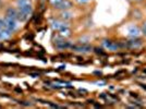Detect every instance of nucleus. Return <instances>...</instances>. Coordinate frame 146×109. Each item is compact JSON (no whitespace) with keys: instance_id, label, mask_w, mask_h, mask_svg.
<instances>
[{"instance_id":"nucleus-1","label":"nucleus","mask_w":146,"mask_h":109,"mask_svg":"<svg viewBox=\"0 0 146 109\" xmlns=\"http://www.w3.org/2000/svg\"><path fill=\"white\" fill-rule=\"evenodd\" d=\"M50 26L54 31L59 32L62 29L71 27V24H70V21H64V20H61L59 18H54L50 20Z\"/></svg>"},{"instance_id":"nucleus-2","label":"nucleus","mask_w":146,"mask_h":109,"mask_svg":"<svg viewBox=\"0 0 146 109\" xmlns=\"http://www.w3.org/2000/svg\"><path fill=\"white\" fill-rule=\"evenodd\" d=\"M3 19H5V27L8 29L10 32L15 33V32L20 29V26H21V22H20L19 20H17V19L9 18V17H7V15H3Z\"/></svg>"},{"instance_id":"nucleus-3","label":"nucleus","mask_w":146,"mask_h":109,"mask_svg":"<svg viewBox=\"0 0 146 109\" xmlns=\"http://www.w3.org/2000/svg\"><path fill=\"white\" fill-rule=\"evenodd\" d=\"M127 32H128V36L130 38H140L142 36V31H141V27H139L137 25L132 24L128 26L127 29Z\"/></svg>"},{"instance_id":"nucleus-4","label":"nucleus","mask_w":146,"mask_h":109,"mask_svg":"<svg viewBox=\"0 0 146 109\" xmlns=\"http://www.w3.org/2000/svg\"><path fill=\"white\" fill-rule=\"evenodd\" d=\"M71 10H72V9H70V10H60V11L58 12L57 18L61 19V20H64V21H70V20H72L73 17H74V13H73Z\"/></svg>"},{"instance_id":"nucleus-5","label":"nucleus","mask_w":146,"mask_h":109,"mask_svg":"<svg viewBox=\"0 0 146 109\" xmlns=\"http://www.w3.org/2000/svg\"><path fill=\"white\" fill-rule=\"evenodd\" d=\"M18 14L19 10L17 7H8L6 9V12H5V15L9 17V18L17 19V20H18Z\"/></svg>"},{"instance_id":"nucleus-6","label":"nucleus","mask_w":146,"mask_h":109,"mask_svg":"<svg viewBox=\"0 0 146 109\" xmlns=\"http://www.w3.org/2000/svg\"><path fill=\"white\" fill-rule=\"evenodd\" d=\"M12 32H10V31L8 30V29H2V30H0V42H6L8 39H10L11 36H12Z\"/></svg>"},{"instance_id":"nucleus-7","label":"nucleus","mask_w":146,"mask_h":109,"mask_svg":"<svg viewBox=\"0 0 146 109\" xmlns=\"http://www.w3.org/2000/svg\"><path fill=\"white\" fill-rule=\"evenodd\" d=\"M74 7V3H73L72 0H63L61 2V5L58 8V11L60 10H70V9H73Z\"/></svg>"},{"instance_id":"nucleus-8","label":"nucleus","mask_w":146,"mask_h":109,"mask_svg":"<svg viewBox=\"0 0 146 109\" xmlns=\"http://www.w3.org/2000/svg\"><path fill=\"white\" fill-rule=\"evenodd\" d=\"M71 34H72V32H71V27H66V29H62V30L59 31V33H58V35L62 38H66L67 39L68 37L71 36Z\"/></svg>"},{"instance_id":"nucleus-9","label":"nucleus","mask_w":146,"mask_h":109,"mask_svg":"<svg viewBox=\"0 0 146 109\" xmlns=\"http://www.w3.org/2000/svg\"><path fill=\"white\" fill-rule=\"evenodd\" d=\"M104 46H105V48L108 49V50H116L118 48L117 44H113V43H111L110 41H105L104 42Z\"/></svg>"},{"instance_id":"nucleus-10","label":"nucleus","mask_w":146,"mask_h":109,"mask_svg":"<svg viewBox=\"0 0 146 109\" xmlns=\"http://www.w3.org/2000/svg\"><path fill=\"white\" fill-rule=\"evenodd\" d=\"M33 5L32 0H15V7H23V6H30Z\"/></svg>"},{"instance_id":"nucleus-11","label":"nucleus","mask_w":146,"mask_h":109,"mask_svg":"<svg viewBox=\"0 0 146 109\" xmlns=\"http://www.w3.org/2000/svg\"><path fill=\"white\" fill-rule=\"evenodd\" d=\"M62 1H63V0H49V5L52 7L54 9L58 10V8H59V6L61 5Z\"/></svg>"},{"instance_id":"nucleus-12","label":"nucleus","mask_w":146,"mask_h":109,"mask_svg":"<svg viewBox=\"0 0 146 109\" xmlns=\"http://www.w3.org/2000/svg\"><path fill=\"white\" fill-rule=\"evenodd\" d=\"M141 31H142V35H144L146 37V20L141 25Z\"/></svg>"},{"instance_id":"nucleus-13","label":"nucleus","mask_w":146,"mask_h":109,"mask_svg":"<svg viewBox=\"0 0 146 109\" xmlns=\"http://www.w3.org/2000/svg\"><path fill=\"white\" fill-rule=\"evenodd\" d=\"M5 29V19L3 17H0V30Z\"/></svg>"},{"instance_id":"nucleus-14","label":"nucleus","mask_w":146,"mask_h":109,"mask_svg":"<svg viewBox=\"0 0 146 109\" xmlns=\"http://www.w3.org/2000/svg\"><path fill=\"white\" fill-rule=\"evenodd\" d=\"M75 1H76L79 5H85V3H87L90 0H75Z\"/></svg>"},{"instance_id":"nucleus-15","label":"nucleus","mask_w":146,"mask_h":109,"mask_svg":"<svg viewBox=\"0 0 146 109\" xmlns=\"http://www.w3.org/2000/svg\"><path fill=\"white\" fill-rule=\"evenodd\" d=\"M135 2H142V1H145V0H133Z\"/></svg>"},{"instance_id":"nucleus-16","label":"nucleus","mask_w":146,"mask_h":109,"mask_svg":"<svg viewBox=\"0 0 146 109\" xmlns=\"http://www.w3.org/2000/svg\"><path fill=\"white\" fill-rule=\"evenodd\" d=\"M145 8H146V3H145Z\"/></svg>"}]
</instances>
